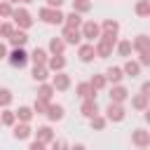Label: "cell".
<instances>
[{"instance_id":"cell-1","label":"cell","mask_w":150,"mask_h":150,"mask_svg":"<svg viewBox=\"0 0 150 150\" xmlns=\"http://www.w3.org/2000/svg\"><path fill=\"white\" fill-rule=\"evenodd\" d=\"M38 19L42 21V23H47V26H63V21H66V14L61 12V9H54V7H40L38 9Z\"/></svg>"},{"instance_id":"cell-2","label":"cell","mask_w":150,"mask_h":150,"mask_svg":"<svg viewBox=\"0 0 150 150\" xmlns=\"http://www.w3.org/2000/svg\"><path fill=\"white\" fill-rule=\"evenodd\" d=\"M12 23L19 28V30H28V28H33V14L26 9V7H16L14 9V14H12Z\"/></svg>"},{"instance_id":"cell-3","label":"cell","mask_w":150,"mask_h":150,"mask_svg":"<svg viewBox=\"0 0 150 150\" xmlns=\"http://www.w3.org/2000/svg\"><path fill=\"white\" fill-rule=\"evenodd\" d=\"M82 38H84V42H91V45H96L98 40H101V23H96L94 19H87L84 23H82Z\"/></svg>"},{"instance_id":"cell-4","label":"cell","mask_w":150,"mask_h":150,"mask_svg":"<svg viewBox=\"0 0 150 150\" xmlns=\"http://www.w3.org/2000/svg\"><path fill=\"white\" fill-rule=\"evenodd\" d=\"M7 61H9V66L12 68H26V63L30 61V54L26 52V47H16V49H12L9 52V56H7Z\"/></svg>"},{"instance_id":"cell-5","label":"cell","mask_w":150,"mask_h":150,"mask_svg":"<svg viewBox=\"0 0 150 150\" xmlns=\"http://www.w3.org/2000/svg\"><path fill=\"white\" fill-rule=\"evenodd\" d=\"M94 47H96V59H108V56H112V49L117 47V40L101 35V40H98Z\"/></svg>"},{"instance_id":"cell-6","label":"cell","mask_w":150,"mask_h":150,"mask_svg":"<svg viewBox=\"0 0 150 150\" xmlns=\"http://www.w3.org/2000/svg\"><path fill=\"white\" fill-rule=\"evenodd\" d=\"M105 120L112 122V124L124 122V120H127V108H124L122 103H108V108H105Z\"/></svg>"},{"instance_id":"cell-7","label":"cell","mask_w":150,"mask_h":150,"mask_svg":"<svg viewBox=\"0 0 150 150\" xmlns=\"http://www.w3.org/2000/svg\"><path fill=\"white\" fill-rule=\"evenodd\" d=\"M35 136V129L30 127V124H26V122H16L14 127H12V138L14 141H28V138H33Z\"/></svg>"},{"instance_id":"cell-8","label":"cell","mask_w":150,"mask_h":150,"mask_svg":"<svg viewBox=\"0 0 150 150\" xmlns=\"http://www.w3.org/2000/svg\"><path fill=\"white\" fill-rule=\"evenodd\" d=\"M61 38H63V42L66 45H73V47H80L82 45V30L80 28H68V26H63L61 28Z\"/></svg>"},{"instance_id":"cell-9","label":"cell","mask_w":150,"mask_h":150,"mask_svg":"<svg viewBox=\"0 0 150 150\" xmlns=\"http://www.w3.org/2000/svg\"><path fill=\"white\" fill-rule=\"evenodd\" d=\"M80 115H82V117H87V120H91V117L101 115V108H98L96 98H84V101L80 103Z\"/></svg>"},{"instance_id":"cell-10","label":"cell","mask_w":150,"mask_h":150,"mask_svg":"<svg viewBox=\"0 0 150 150\" xmlns=\"http://www.w3.org/2000/svg\"><path fill=\"white\" fill-rule=\"evenodd\" d=\"M35 141H40V143H45V145H52V143L56 141V134H54L52 124H42V127H38V129H35Z\"/></svg>"},{"instance_id":"cell-11","label":"cell","mask_w":150,"mask_h":150,"mask_svg":"<svg viewBox=\"0 0 150 150\" xmlns=\"http://www.w3.org/2000/svg\"><path fill=\"white\" fill-rule=\"evenodd\" d=\"M131 143H134V148H150V131L143 129V127L134 129L131 131Z\"/></svg>"},{"instance_id":"cell-12","label":"cell","mask_w":150,"mask_h":150,"mask_svg":"<svg viewBox=\"0 0 150 150\" xmlns=\"http://www.w3.org/2000/svg\"><path fill=\"white\" fill-rule=\"evenodd\" d=\"M108 96H110V103H122V105H124V101H129L131 94H129V89H127L124 84H112Z\"/></svg>"},{"instance_id":"cell-13","label":"cell","mask_w":150,"mask_h":150,"mask_svg":"<svg viewBox=\"0 0 150 150\" xmlns=\"http://www.w3.org/2000/svg\"><path fill=\"white\" fill-rule=\"evenodd\" d=\"M77 59H80L82 63H91V61L96 59V47H94L91 42H82V45L77 47Z\"/></svg>"},{"instance_id":"cell-14","label":"cell","mask_w":150,"mask_h":150,"mask_svg":"<svg viewBox=\"0 0 150 150\" xmlns=\"http://www.w3.org/2000/svg\"><path fill=\"white\" fill-rule=\"evenodd\" d=\"M52 84H54L56 91H68L70 84H73V80H70V75L63 70V73H54V75H52Z\"/></svg>"},{"instance_id":"cell-15","label":"cell","mask_w":150,"mask_h":150,"mask_svg":"<svg viewBox=\"0 0 150 150\" xmlns=\"http://www.w3.org/2000/svg\"><path fill=\"white\" fill-rule=\"evenodd\" d=\"M101 35L112 38V40H120V38H117V35H120V21H115V19H105V21L101 23Z\"/></svg>"},{"instance_id":"cell-16","label":"cell","mask_w":150,"mask_h":150,"mask_svg":"<svg viewBox=\"0 0 150 150\" xmlns=\"http://www.w3.org/2000/svg\"><path fill=\"white\" fill-rule=\"evenodd\" d=\"M66 42H63V38L61 35H54V38H49V45H47V52L52 54V56H63V52H66Z\"/></svg>"},{"instance_id":"cell-17","label":"cell","mask_w":150,"mask_h":150,"mask_svg":"<svg viewBox=\"0 0 150 150\" xmlns=\"http://www.w3.org/2000/svg\"><path fill=\"white\" fill-rule=\"evenodd\" d=\"M75 94L84 101V98H96V94H98V91L91 87V82H89V80H84V82H77V84H75Z\"/></svg>"},{"instance_id":"cell-18","label":"cell","mask_w":150,"mask_h":150,"mask_svg":"<svg viewBox=\"0 0 150 150\" xmlns=\"http://www.w3.org/2000/svg\"><path fill=\"white\" fill-rule=\"evenodd\" d=\"M131 47H134V52H136V54L148 52V49H150V35H148V33H138V35L131 40Z\"/></svg>"},{"instance_id":"cell-19","label":"cell","mask_w":150,"mask_h":150,"mask_svg":"<svg viewBox=\"0 0 150 150\" xmlns=\"http://www.w3.org/2000/svg\"><path fill=\"white\" fill-rule=\"evenodd\" d=\"M49 56H52V54H49L45 47H35V49L30 52V61H33V66H47Z\"/></svg>"},{"instance_id":"cell-20","label":"cell","mask_w":150,"mask_h":150,"mask_svg":"<svg viewBox=\"0 0 150 150\" xmlns=\"http://www.w3.org/2000/svg\"><path fill=\"white\" fill-rule=\"evenodd\" d=\"M105 77H108V84H122V80H124L127 75H124L122 66H110V68L105 70Z\"/></svg>"},{"instance_id":"cell-21","label":"cell","mask_w":150,"mask_h":150,"mask_svg":"<svg viewBox=\"0 0 150 150\" xmlns=\"http://www.w3.org/2000/svg\"><path fill=\"white\" fill-rule=\"evenodd\" d=\"M66 66H68L66 56H49V61H47V68H49L52 75H54V73H63Z\"/></svg>"},{"instance_id":"cell-22","label":"cell","mask_w":150,"mask_h":150,"mask_svg":"<svg viewBox=\"0 0 150 150\" xmlns=\"http://www.w3.org/2000/svg\"><path fill=\"white\" fill-rule=\"evenodd\" d=\"M49 122H61L63 117H66V108L61 105V103H52L49 105V110H47V115H45Z\"/></svg>"},{"instance_id":"cell-23","label":"cell","mask_w":150,"mask_h":150,"mask_svg":"<svg viewBox=\"0 0 150 150\" xmlns=\"http://www.w3.org/2000/svg\"><path fill=\"white\" fill-rule=\"evenodd\" d=\"M122 70H124V75H127V77H131V80H134V77H138V75H141V63H138L136 59H127V61H124V66H122Z\"/></svg>"},{"instance_id":"cell-24","label":"cell","mask_w":150,"mask_h":150,"mask_svg":"<svg viewBox=\"0 0 150 150\" xmlns=\"http://www.w3.org/2000/svg\"><path fill=\"white\" fill-rule=\"evenodd\" d=\"M129 98H131V108H134V110H138V112H145V110L150 108V98H145L141 91H138V94H134V96H129Z\"/></svg>"},{"instance_id":"cell-25","label":"cell","mask_w":150,"mask_h":150,"mask_svg":"<svg viewBox=\"0 0 150 150\" xmlns=\"http://www.w3.org/2000/svg\"><path fill=\"white\" fill-rule=\"evenodd\" d=\"M28 40H30V38H28V33L16 28V33H14V35H12L7 42L12 45V49H16V47H26V45H28Z\"/></svg>"},{"instance_id":"cell-26","label":"cell","mask_w":150,"mask_h":150,"mask_svg":"<svg viewBox=\"0 0 150 150\" xmlns=\"http://www.w3.org/2000/svg\"><path fill=\"white\" fill-rule=\"evenodd\" d=\"M52 73H49V68L47 66H33V70H30V77L38 82V84H42V82H47V77H49Z\"/></svg>"},{"instance_id":"cell-27","label":"cell","mask_w":150,"mask_h":150,"mask_svg":"<svg viewBox=\"0 0 150 150\" xmlns=\"http://www.w3.org/2000/svg\"><path fill=\"white\" fill-rule=\"evenodd\" d=\"M82 23H84L82 14H77V12H73V9L66 14V21H63V26H68V28H82Z\"/></svg>"},{"instance_id":"cell-28","label":"cell","mask_w":150,"mask_h":150,"mask_svg":"<svg viewBox=\"0 0 150 150\" xmlns=\"http://www.w3.org/2000/svg\"><path fill=\"white\" fill-rule=\"evenodd\" d=\"M115 52H117V56H122V59H131V52H134V47H131V40H117V47H115Z\"/></svg>"},{"instance_id":"cell-29","label":"cell","mask_w":150,"mask_h":150,"mask_svg":"<svg viewBox=\"0 0 150 150\" xmlns=\"http://www.w3.org/2000/svg\"><path fill=\"white\" fill-rule=\"evenodd\" d=\"M56 94V89H54V84L52 82H42V84H38V98H45V101H52V96Z\"/></svg>"},{"instance_id":"cell-30","label":"cell","mask_w":150,"mask_h":150,"mask_svg":"<svg viewBox=\"0 0 150 150\" xmlns=\"http://www.w3.org/2000/svg\"><path fill=\"white\" fill-rule=\"evenodd\" d=\"M33 115H35L33 105H19V110H16V120H19V122H26V124H30Z\"/></svg>"},{"instance_id":"cell-31","label":"cell","mask_w":150,"mask_h":150,"mask_svg":"<svg viewBox=\"0 0 150 150\" xmlns=\"http://www.w3.org/2000/svg\"><path fill=\"white\" fill-rule=\"evenodd\" d=\"M0 120H2V127H14L19 120H16V110H12V108H5L2 112H0Z\"/></svg>"},{"instance_id":"cell-32","label":"cell","mask_w":150,"mask_h":150,"mask_svg":"<svg viewBox=\"0 0 150 150\" xmlns=\"http://www.w3.org/2000/svg\"><path fill=\"white\" fill-rule=\"evenodd\" d=\"M134 12L141 19H150V0H138L136 7H134Z\"/></svg>"},{"instance_id":"cell-33","label":"cell","mask_w":150,"mask_h":150,"mask_svg":"<svg viewBox=\"0 0 150 150\" xmlns=\"http://www.w3.org/2000/svg\"><path fill=\"white\" fill-rule=\"evenodd\" d=\"M89 82H91V87H94L96 91H103V89L108 87V77H105V73H96Z\"/></svg>"},{"instance_id":"cell-34","label":"cell","mask_w":150,"mask_h":150,"mask_svg":"<svg viewBox=\"0 0 150 150\" xmlns=\"http://www.w3.org/2000/svg\"><path fill=\"white\" fill-rule=\"evenodd\" d=\"M108 124H110V122L105 120V115H96V117H91V120H89V127H91V131H103Z\"/></svg>"},{"instance_id":"cell-35","label":"cell","mask_w":150,"mask_h":150,"mask_svg":"<svg viewBox=\"0 0 150 150\" xmlns=\"http://www.w3.org/2000/svg\"><path fill=\"white\" fill-rule=\"evenodd\" d=\"M12 101H14V94H12V89H7V87H0V108L5 110V108H9L12 105Z\"/></svg>"},{"instance_id":"cell-36","label":"cell","mask_w":150,"mask_h":150,"mask_svg":"<svg viewBox=\"0 0 150 150\" xmlns=\"http://www.w3.org/2000/svg\"><path fill=\"white\" fill-rule=\"evenodd\" d=\"M14 33H16V26L12 21H2V26H0V40H9Z\"/></svg>"},{"instance_id":"cell-37","label":"cell","mask_w":150,"mask_h":150,"mask_svg":"<svg viewBox=\"0 0 150 150\" xmlns=\"http://www.w3.org/2000/svg\"><path fill=\"white\" fill-rule=\"evenodd\" d=\"M73 12H77V14H89V12H91V0H73Z\"/></svg>"},{"instance_id":"cell-38","label":"cell","mask_w":150,"mask_h":150,"mask_svg":"<svg viewBox=\"0 0 150 150\" xmlns=\"http://www.w3.org/2000/svg\"><path fill=\"white\" fill-rule=\"evenodd\" d=\"M14 5L12 2H7V0H0V19L2 21H7V19H12V14H14Z\"/></svg>"},{"instance_id":"cell-39","label":"cell","mask_w":150,"mask_h":150,"mask_svg":"<svg viewBox=\"0 0 150 150\" xmlns=\"http://www.w3.org/2000/svg\"><path fill=\"white\" fill-rule=\"evenodd\" d=\"M49 105H52V101H45V98H38V96H35V103H33V110H35V115H47V110H49Z\"/></svg>"},{"instance_id":"cell-40","label":"cell","mask_w":150,"mask_h":150,"mask_svg":"<svg viewBox=\"0 0 150 150\" xmlns=\"http://www.w3.org/2000/svg\"><path fill=\"white\" fill-rule=\"evenodd\" d=\"M49 150H70V145H68L66 138H56V141L49 145Z\"/></svg>"},{"instance_id":"cell-41","label":"cell","mask_w":150,"mask_h":150,"mask_svg":"<svg viewBox=\"0 0 150 150\" xmlns=\"http://www.w3.org/2000/svg\"><path fill=\"white\" fill-rule=\"evenodd\" d=\"M138 63H141V68H150V49L148 52H143V54H138V59H136Z\"/></svg>"},{"instance_id":"cell-42","label":"cell","mask_w":150,"mask_h":150,"mask_svg":"<svg viewBox=\"0 0 150 150\" xmlns=\"http://www.w3.org/2000/svg\"><path fill=\"white\" fill-rule=\"evenodd\" d=\"M28 150H47V145H45V143H40V141H35V138H33V141H30V145H28Z\"/></svg>"},{"instance_id":"cell-43","label":"cell","mask_w":150,"mask_h":150,"mask_svg":"<svg viewBox=\"0 0 150 150\" xmlns=\"http://www.w3.org/2000/svg\"><path fill=\"white\" fill-rule=\"evenodd\" d=\"M141 94H143L145 98H150V80H145V82L141 84Z\"/></svg>"},{"instance_id":"cell-44","label":"cell","mask_w":150,"mask_h":150,"mask_svg":"<svg viewBox=\"0 0 150 150\" xmlns=\"http://www.w3.org/2000/svg\"><path fill=\"white\" fill-rule=\"evenodd\" d=\"M7 56H9V49H7L5 40H0V61H2V59H7Z\"/></svg>"},{"instance_id":"cell-45","label":"cell","mask_w":150,"mask_h":150,"mask_svg":"<svg viewBox=\"0 0 150 150\" xmlns=\"http://www.w3.org/2000/svg\"><path fill=\"white\" fill-rule=\"evenodd\" d=\"M47 2V7H54V9H61V5L66 2V0H45Z\"/></svg>"},{"instance_id":"cell-46","label":"cell","mask_w":150,"mask_h":150,"mask_svg":"<svg viewBox=\"0 0 150 150\" xmlns=\"http://www.w3.org/2000/svg\"><path fill=\"white\" fill-rule=\"evenodd\" d=\"M70 150H87V145L84 143H75V145H70Z\"/></svg>"},{"instance_id":"cell-47","label":"cell","mask_w":150,"mask_h":150,"mask_svg":"<svg viewBox=\"0 0 150 150\" xmlns=\"http://www.w3.org/2000/svg\"><path fill=\"white\" fill-rule=\"evenodd\" d=\"M143 120H145V124H150V108L143 112Z\"/></svg>"},{"instance_id":"cell-48","label":"cell","mask_w":150,"mask_h":150,"mask_svg":"<svg viewBox=\"0 0 150 150\" xmlns=\"http://www.w3.org/2000/svg\"><path fill=\"white\" fill-rule=\"evenodd\" d=\"M21 2H23V5H30V2H35V0H21Z\"/></svg>"},{"instance_id":"cell-49","label":"cell","mask_w":150,"mask_h":150,"mask_svg":"<svg viewBox=\"0 0 150 150\" xmlns=\"http://www.w3.org/2000/svg\"><path fill=\"white\" fill-rule=\"evenodd\" d=\"M7 2H12V5H14V2H21V0H7Z\"/></svg>"},{"instance_id":"cell-50","label":"cell","mask_w":150,"mask_h":150,"mask_svg":"<svg viewBox=\"0 0 150 150\" xmlns=\"http://www.w3.org/2000/svg\"><path fill=\"white\" fill-rule=\"evenodd\" d=\"M136 150H148V148H136Z\"/></svg>"},{"instance_id":"cell-51","label":"cell","mask_w":150,"mask_h":150,"mask_svg":"<svg viewBox=\"0 0 150 150\" xmlns=\"http://www.w3.org/2000/svg\"><path fill=\"white\" fill-rule=\"evenodd\" d=\"M0 127H2V120H0Z\"/></svg>"},{"instance_id":"cell-52","label":"cell","mask_w":150,"mask_h":150,"mask_svg":"<svg viewBox=\"0 0 150 150\" xmlns=\"http://www.w3.org/2000/svg\"><path fill=\"white\" fill-rule=\"evenodd\" d=\"M0 26H2V19H0Z\"/></svg>"}]
</instances>
